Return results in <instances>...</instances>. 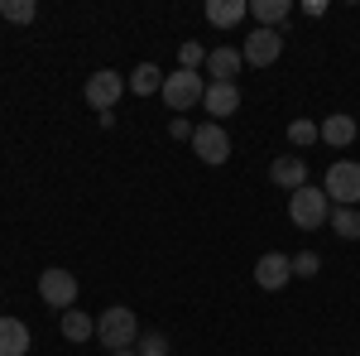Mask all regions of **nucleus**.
<instances>
[{
    "label": "nucleus",
    "mask_w": 360,
    "mask_h": 356,
    "mask_svg": "<svg viewBox=\"0 0 360 356\" xmlns=\"http://www.w3.org/2000/svg\"><path fill=\"white\" fill-rule=\"evenodd\" d=\"M322 192L332 197V207H360V164L356 159H336V164L327 168Z\"/></svg>",
    "instance_id": "3"
},
{
    "label": "nucleus",
    "mask_w": 360,
    "mask_h": 356,
    "mask_svg": "<svg viewBox=\"0 0 360 356\" xmlns=\"http://www.w3.org/2000/svg\"><path fill=\"white\" fill-rule=\"evenodd\" d=\"M168 135L173 140H193V125H188L183 116H173V121H168Z\"/></svg>",
    "instance_id": "24"
},
{
    "label": "nucleus",
    "mask_w": 360,
    "mask_h": 356,
    "mask_svg": "<svg viewBox=\"0 0 360 356\" xmlns=\"http://www.w3.org/2000/svg\"><path fill=\"white\" fill-rule=\"evenodd\" d=\"M0 15H5L10 25H29V20L39 15V5H34V0H0Z\"/></svg>",
    "instance_id": "20"
},
{
    "label": "nucleus",
    "mask_w": 360,
    "mask_h": 356,
    "mask_svg": "<svg viewBox=\"0 0 360 356\" xmlns=\"http://www.w3.org/2000/svg\"><path fill=\"white\" fill-rule=\"evenodd\" d=\"M317 140L322 145H332V149H346L351 140H356V116H322V125H317Z\"/></svg>",
    "instance_id": "12"
},
{
    "label": "nucleus",
    "mask_w": 360,
    "mask_h": 356,
    "mask_svg": "<svg viewBox=\"0 0 360 356\" xmlns=\"http://www.w3.org/2000/svg\"><path fill=\"white\" fill-rule=\"evenodd\" d=\"M63 337H68V342H91V337H96V323L86 318L82 308H68V313H63Z\"/></svg>",
    "instance_id": "17"
},
{
    "label": "nucleus",
    "mask_w": 360,
    "mask_h": 356,
    "mask_svg": "<svg viewBox=\"0 0 360 356\" xmlns=\"http://www.w3.org/2000/svg\"><path fill=\"white\" fill-rule=\"evenodd\" d=\"M269 178H274L278 188H288V192L307 188V164H303V154H278L274 164H269Z\"/></svg>",
    "instance_id": "11"
},
{
    "label": "nucleus",
    "mask_w": 360,
    "mask_h": 356,
    "mask_svg": "<svg viewBox=\"0 0 360 356\" xmlns=\"http://www.w3.org/2000/svg\"><path fill=\"white\" fill-rule=\"evenodd\" d=\"M111 356H139V352H135V347H125V352H111Z\"/></svg>",
    "instance_id": "26"
},
{
    "label": "nucleus",
    "mask_w": 360,
    "mask_h": 356,
    "mask_svg": "<svg viewBox=\"0 0 360 356\" xmlns=\"http://www.w3.org/2000/svg\"><path fill=\"white\" fill-rule=\"evenodd\" d=\"M197 63H202V44H183V68L197 73Z\"/></svg>",
    "instance_id": "25"
},
{
    "label": "nucleus",
    "mask_w": 360,
    "mask_h": 356,
    "mask_svg": "<svg viewBox=\"0 0 360 356\" xmlns=\"http://www.w3.org/2000/svg\"><path fill=\"white\" fill-rule=\"evenodd\" d=\"M130 92H135V97H149V92H164V73H159L154 63H139L135 73H130Z\"/></svg>",
    "instance_id": "19"
},
{
    "label": "nucleus",
    "mask_w": 360,
    "mask_h": 356,
    "mask_svg": "<svg viewBox=\"0 0 360 356\" xmlns=\"http://www.w3.org/2000/svg\"><path fill=\"white\" fill-rule=\"evenodd\" d=\"M39 294H44V303L49 308H72L77 303V279H72V270H44L39 274Z\"/></svg>",
    "instance_id": "7"
},
{
    "label": "nucleus",
    "mask_w": 360,
    "mask_h": 356,
    "mask_svg": "<svg viewBox=\"0 0 360 356\" xmlns=\"http://www.w3.org/2000/svg\"><path fill=\"white\" fill-rule=\"evenodd\" d=\"M332 231L341 241H360V207H332Z\"/></svg>",
    "instance_id": "18"
},
{
    "label": "nucleus",
    "mask_w": 360,
    "mask_h": 356,
    "mask_svg": "<svg viewBox=\"0 0 360 356\" xmlns=\"http://www.w3.org/2000/svg\"><path fill=\"white\" fill-rule=\"evenodd\" d=\"M288 279H293V255L269 250V255L255 260V284H259V289H283Z\"/></svg>",
    "instance_id": "9"
},
{
    "label": "nucleus",
    "mask_w": 360,
    "mask_h": 356,
    "mask_svg": "<svg viewBox=\"0 0 360 356\" xmlns=\"http://www.w3.org/2000/svg\"><path fill=\"white\" fill-rule=\"evenodd\" d=\"M202 106H207V116H236L240 111V87L236 82H207Z\"/></svg>",
    "instance_id": "10"
},
{
    "label": "nucleus",
    "mask_w": 360,
    "mask_h": 356,
    "mask_svg": "<svg viewBox=\"0 0 360 356\" xmlns=\"http://www.w3.org/2000/svg\"><path fill=\"white\" fill-rule=\"evenodd\" d=\"M332 217V197L322 188H298V192H288V221L298 226V231H317L322 221Z\"/></svg>",
    "instance_id": "2"
},
{
    "label": "nucleus",
    "mask_w": 360,
    "mask_h": 356,
    "mask_svg": "<svg viewBox=\"0 0 360 356\" xmlns=\"http://www.w3.org/2000/svg\"><path fill=\"white\" fill-rule=\"evenodd\" d=\"M278 54H283V34H278V29H259V25H255L245 34V54H240V58H245L250 68H269Z\"/></svg>",
    "instance_id": "6"
},
{
    "label": "nucleus",
    "mask_w": 360,
    "mask_h": 356,
    "mask_svg": "<svg viewBox=\"0 0 360 356\" xmlns=\"http://www.w3.org/2000/svg\"><path fill=\"white\" fill-rule=\"evenodd\" d=\"M317 265H322V260H317L312 250H303V255H293V274H303V279H312V274H317Z\"/></svg>",
    "instance_id": "23"
},
{
    "label": "nucleus",
    "mask_w": 360,
    "mask_h": 356,
    "mask_svg": "<svg viewBox=\"0 0 360 356\" xmlns=\"http://www.w3.org/2000/svg\"><path fill=\"white\" fill-rule=\"evenodd\" d=\"M240 68H245V58L236 54V49H212V54H207V78H212V82H236Z\"/></svg>",
    "instance_id": "13"
},
{
    "label": "nucleus",
    "mask_w": 360,
    "mask_h": 356,
    "mask_svg": "<svg viewBox=\"0 0 360 356\" xmlns=\"http://www.w3.org/2000/svg\"><path fill=\"white\" fill-rule=\"evenodd\" d=\"M245 10H250V0H207V25L231 29L245 20Z\"/></svg>",
    "instance_id": "15"
},
{
    "label": "nucleus",
    "mask_w": 360,
    "mask_h": 356,
    "mask_svg": "<svg viewBox=\"0 0 360 356\" xmlns=\"http://www.w3.org/2000/svg\"><path fill=\"white\" fill-rule=\"evenodd\" d=\"M135 352L139 356H168V337H164V332H139Z\"/></svg>",
    "instance_id": "21"
},
{
    "label": "nucleus",
    "mask_w": 360,
    "mask_h": 356,
    "mask_svg": "<svg viewBox=\"0 0 360 356\" xmlns=\"http://www.w3.org/2000/svg\"><path fill=\"white\" fill-rule=\"evenodd\" d=\"M96 342H101L106 352H125V347H135V342H139L135 308H125V303H111V308L96 318Z\"/></svg>",
    "instance_id": "1"
},
{
    "label": "nucleus",
    "mask_w": 360,
    "mask_h": 356,
    "mask_svg": "<svg viewBox=\"0 0 360 356\" xmlns=\"http://www.w3.org/2000/svg\"><path fill=\"white\" fill-rule=\"evenodd\" d=\"M0 356H29V328L20 318H0Z\"/></svg>",
    "instance_id": "14"
},
{
    "label": "nucleus",
    "mask_w": 360,
    "mask_h": 356,
    "mask_svg": "<svg viewBox=\"0 0 360 356\" xmlns=\"http://www.w3.org/2000/svg\"><path fill=\"white\" fill-rule=\"evenodd\" d=\"M288 0H250V15L259 20V29H274V25H283L288 20Z\"/></svg>",
    "instance_id": "16"
},
{
    "label": "nucleus",
    "mask_w": 360,
    "mask_h": 356,
    "mask_svg": "<svg viewBox=\"0 0 360 356\" xmlns=\"http://www.w3.org/2000/svg\"><path fill=\"white\" fill-rule=\"evenodd\" d=\"M288 140H293L298 149H307V145H317V125H312V121H293V125H288Z\"/></svg>",
    "instance_id": "22"
},
{
    "label": "nucleus",
    "mask_w": 360,
    "mask_h": 356,
    "mask_svg": "<svg viewBox=\"0 0 360 356\" xmlns=\"http://www.w3.org/2000/svg\"><path fill=\"white\" fill-rule=\"evenodd\" d=\"M193 149H197V159L212 164V168L231 159V140H226L221 125H197V130H193Z\"/></svg>",
    "instance_id": "8"
},
{
    "label": "nucleus",
    "mask_w": 360,
    "mask_h": 356,
    "mask_svg": "<svg viewBox=\"0 0 360 356\" xmlns=\"http://www.w3.org/2000/svg\"><path fill=\"white\" fill-rule=\"evenodd\" d=\"M120 92H125V78L111 73V68H101V73L86 78V106H96L101 116H111V106L120 102Z\"/></svg>",
    "instance_id": "5"
},
{
    "label": "nucleus",
    "mask_w": 360,
    "mask_h": 356,
    "mask_svg": "<svg viewBox=\"0 0 360 356\" xmlns=\"http://www.w3.org/2000/svg\"><path fill=\"white\" fill-rule=\"evenodd\" d=\"M207 73H193V68H178V73H168L164 78V102L168 111H193L202 106V92H207V82H202Z\"/></svg>",
    "instance_id": "4"
}]
</instances>
